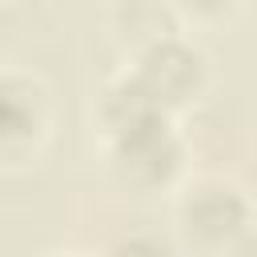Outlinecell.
I'll return each instance as SVG.
<instances>
[{"instance_id": "6da1fadb", "label": "cell", "mask_w": 257, "mask_h": 257, "mask_svg": "<svg viewBox=\"0 0 257 257\" xmlns=\"http://www.w3.org/2000/svg\"><path fill=\"white\" fill-rule=\"evenodd\" d=\"M185 221H189V233H197L201 241H229L245 225V205L233 189H201L189 201Z\"/></svg>"}, {"instance_id": "7a4b0ae2", "label": "cell", "mask_w": 257, "mask_h": 257, "mask_svg": "<svg viewBox=\"0 0 257 257\" xmlns=\"http://www.w3.org/2000/svg\"><path fill=\"white\" fill-rule=\"evenodd\" d=\"M197 56L177 48V44H157L149 56H145V72H141V84L145 92L161 104V96L169 100H181L193 84H197Z\"/></svg>"}, {"instance_id": "3957f363", "label": "cell", "mask_w": 257, "mask_h": 257, "mask_svg": "<svg viewBox=\"0 0 257 257\" xmlns=\"http://www.w3.org/2000/svg\"><path fill=\"white\" fill-rule=\"evenodd\" d=\"M40 128V96L12 76H0V149L20 145Z\"/></svg>"}, {"instance_id": "277c9868", "label": "cell", "mask_w": 257, "mask_h": 257, "mask_svg": "<svg viewBox=\"0 0 257 257\" xmlns=\"http://www.w3.org/2000/svg\"><path fill=\"white\" fill-rule=\"evenodd\" d=\"M237 257H257V237H249V241L237 249Z\"/></svg>"}, {"instance_id": "5b68a950", "label": "cell", "mask_w": 257, "mask_h": 257, "mask_svg": "<svg viewBox=\"0 0 257 257\" xmlns=\"http://www.w3.org/2000/svg\"><path fill=\"white\" fill-rule=\"evenodd\" d=\"M189 4H197V8H217V4H225V0H189Z\"/></svg>"}]
</instances>
